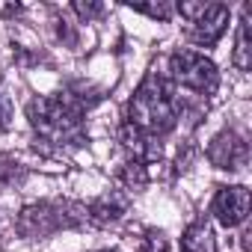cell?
Masks as SVG:
<instances>
[{
  "mask_svg": "<svg viewBox=\"0 0 252 252\" xmlns=\"http://www.w3.org/2000/svg\"><path fill=\"white\" fill-rule=\"evenodd\" d=\"M128 6L137 9V12H146V15H152V18H163V21L172 15V6H169V3H158V6H155V3H152V6H146V3H128Z\"/></svg>",
  "mask_w": 252,
  "mask_h": 252,
  "instance_id": "obj_12",
  "label": "cell"
},
{
  "mask_svg": "<svg viewBox=\"0 0 252 252\" xmlns=\"http://www.w3.org/2000/svg\"><path fill=\"white\" fill-rule=\"evenodd\" d=\"M125 208L128 205H125L119 196H101L92 205H86V220L95 222V225H113L116 220H122Z\"/></svg>",
  "mask_w": 252,
  "mask_h": 252,
  "instance_id": "obj_9",
  "label": "cell"
},
{
  "mask_svg": "<svg viewBox=\"0 0 252 252\" xmlns=\"http://www.w3.org/2000/svg\"><path fill=\"white\" fill-rule=\"evenodd\" d=\"M181 252H217L214 228L208 220H196L181 234Z\"/></svg>",
  "mask_w": 252,
  "mask_h": 252,
  "instance_id": "obj_8",
  "label": "cell"
},
{
  "mask_svg": "<svg viewBox=\"0 0 252 252\" xmlns=\"http://www.w3.org/2000/svg\"><path fill=\"white\" fill-rule=\"evenodd\" d=\"M169 83L190 89L196 95H214L220 86V71L217 65L199 54V51H175L169 57V71H166Z\"/></svg>",
  "mask_w": 252,
  "mask_h": 252,
  "instance_id": "obj_4",
  "label": "cell"
},
{
  "mask_svg": "<svg viewBox=\"0 0 252 252\" xmlns=\"http://www.w3.org/2000/svg\"><path fill=\"white\" fill-rule=\"evenodd\" d=\"M83 104L68 95H48V98H33L27 104V119L33 131L54 146H80L83 143Z\"/></svg>",
  "mask_w": 252,
  "mask_h": 252,
  "instance_id": "obj_2",
  "label": "cell"
},
{
  "mask_svg": "<svg viewBox=\"0 0 252 252\" xmlns=\"http://www.w3.org/2000/svg\"><path fill=\"white\" fill-rule=\"evenodd\" d=\"M234 65L240 71L252 68V45H249V6L243 9L240 27H237V42H234Z\"/></svg>",
  "mask_w": 252,
  "mask_h": 252,
  "instance_id": "obj_10",
  "label": "cell"
},
{
  "mask_svg": "<svg viewBox=\"0 0 252 252\" xmlns=\"http://www.w3.org/2000/svg\"><path fill=\"white\" fill-rule=\"evenodd\" d=\"M86 222V205H71V202H39L27 205L15 222L21 237H48L60 228H74Z\"/></svg>",
  "mask_w": 252,
  "mask_h": 252,
  "instance_id": "obj_3",
  "label": "cell"
},
{
  "mask_svg": "<svg viewBox=\"0 0 252 252\" xmlns=\"http://www.w3.org/2000/svg\"><path fill=\"white\" fill-rule=\"evenodd\" d=\"M143 252H169L166 237H163L160 231H149V234H146V243H143Z\"/></svg>",
  "mask_w": 252,
  "mask_h": 252,
  "instance_id": "obj_13",
  "label": "cell"
},
{
  "mask_svg": "<svg viewBox=\"0 0 252 252\" xmlns=\"http://www.w3.org/2000/svg\"><path fill=\"white\" fill-rule=\"evenodd\" d=\"M18 12H21L18 3H0V18H12V15H18Z\"/></svg>",
  "mask_w": 252,
  "mask_h": 252,
  "instance_id": "obj_15",
  "label": "cell"
},
{
  "mask_svg": "<svg viewBox=\"0 0 252 252\" xmlns=\"http://www.w3.org/2000/svg\"><path fill=\"white\" fill-rule=\"evenodd\" d=\"M12 116H15V107H12V98L6 92V80L0 77V131L12 128Z\"/></svg>",
  "mask_w": 252,
  "mask_h": 252,
  "instance_id": "obj_11",
  "label": "cell"
},
{
  "mask_svg": "<svg viewBox=\"0 0 252 252\" xmlns=\"http://www.w3.org/2000/svg\"><path fill=\"white\" fill-rule=\"evenodd\" d=\"M74 12H77L80 18H86V21H89V18L101 15V12H104V6H101V3H74Z\"/></svg>",
  "mask_w": 252,
  "mask_h": 252,
  "instance_id": "obj_14",
  "label": "cell"
},
{
  "mask_svg": "<svg viewBox=\"0 0 252 252\" xmlns=\"http://www.w3.org/2000/svg\"><path fill=\"white\" fill-rule=\"evenodd\" d=\"M98 252H119V249H98Z\"/></svg>",
  "mask_w": 252,
  "mask_h": 252,
  "instance_id": "obj_16",
  "label": "cell"
},
{
  "mask_svg": "<svg viewBox=\"0 0 252 252\" xmlns=\"http://www.w3.org/2000/svg\"><path fill=\"white\" fill-rule=\"evenodd\" d=\"M128 125L146 137H163L178 125V101L163 71L152 68L128 104Z\"/></svg>",
  "mask_w": 252,
  "mask_h": 252,
  "instance_id": "obj_1",
  "label": "cell"
},
{
  "mask_svg": "<svg viewBox=\"0 0 252 252\" xmlns=\"http://www.w3.org/2000/svg\"><path fill=\"white\" fill-rule=\"evenodd\" d=\"M211 214L225 228H234V225L246 222V217H249V190L240 187V184L220 187L217 196H214V202H211Z\"/></svg>",
  "mask_w": 252,
  "mask_h": 252,
  "instance_id": "obj_6",
  "label": "cell"
},
{
  "mask_svg": "<svg viewBox=\"0 0 252 252\" xmlns=\"http://www.w3.org/2000/svg\"><path fill=\"white\" fill-rule=\"evenodd\" d=\"M208 160L217 166V169H228V172H237L246 166L249 160V149H246V140L234 131H222L220 137H214V143L208 146Z\"/></svg>",
  "mask_w": 252,
  "mask_h": 252,
  "instance_id": "obj_7",
  "label": "cell"
},
{
  "mask_svg": "<svg viewBox=\"0 0 252 252\" xmlns=\"http://www.w3.org/2000/svg\"><path fill=\"white\" fill-rule=\"evenodd\" d=\"M228 18H231L228 6H222V3H205V9L187 24V36H190V42L199 45V48H211V45H217V42L222 39L225 27H228Z\"/></svg>",
  "mask_w": 252,
  "mask_h": 252,
  "instance_id": "obj_5",
  "label": "cell"
}]
</instances>
